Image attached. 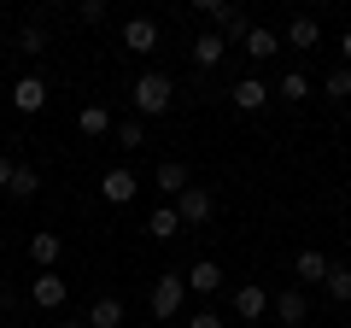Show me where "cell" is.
<instances>
[{"mask_svg":"<svg viewBox=\"0 0 351 328\" xmlns=\"http://www.w3.org/2000/svg\"><path fill=\"white\" fill-rule=\"evenodd\" d=\"M276 53H281V36H276V30H263V24H252V36H246V59L263 65V59H276Z\"/></svg>","mask_w":351,"mask_h":328,"instance_id":"ac0fdd59","label":"cell"},{"mask_svg":"<svg viewBox=\"0 0 351 328\" xmlns=\"http://www.w3.org/2000/svg\"><path fill=\"white\" fill-rule=\"evenodd\" d=\"M346 328H351V323H346Z\"/></svg>","mask_w":351,"mask_h":328,"instance_id":"836d02e7","label":"cell"},{"mask_svg":"<svg viewBox=\"0 0 351 328\" xmlns=\"http://www.w3.org/2000/svg\"><path fill=\"white\" fill-rule=\"evenodd\" d=\"M147 235H152V240H176V235H182V217H176V205H158V211L147 217Z\"/></svg>","mask_w":351,"mask_h":328,"instance_id":"ffe728a7","label":"cell"},{"mask_svg":"<svg viewBox=\"0 0 351 328\" xmlns=\"http://www.w3.org/2000/svg\"><path fill=\"white\" fill-rule=\"evenodd\" d=\"M123 47L129 53H152L158 47V24H152V18H129L123 24Z\"/></svg>","mask_w":351,"mask_h":328,"instance_id":"2e32d148","label":"cell"},{"mask_svg":"<svg viewBox=\"0 0 351 328\" xmlns=\"http://www.w3.org/2000/svg\"><path fill=\"white\" fill-rule=\"evenodd\" d=\"M176 217H182V229H205L217 217V194L211 188H188L182 200H176Z\"/></svg>","mask_w":351,"mask_h":328,"instance_id":"3957f363","label":"cell"},{"mask_svg":"<svg viewBox=\"0 0 351 328\" xmlns=\"http://www.w3.org/2000/svg\"><path fill=\"white\" fill-rule=\"evenodd\" d=\"M18 53H36V59H41V53H47V30L24 24V30H18Z\"/></svg>","mask_w":351,"mask_h":328,"instance_id":"484cf974","label":"cell"},{"mask_svg":"<svg viewBox=\"0 0 351 328\" xmlns=\"http://www.w3.org/2000/svg\"><path fill=\"white\" fill-rule=\"evenodd\" d=\"M328 270H334V258L316 253V246H304V253L293 258V276H299V281H328Z\"/></svg>","mask_w":351,"mask_h":328,"instance_id":"e0dca14e","label":"cell"},{"mask_svg":"<svg viewBox=\"0 0 351 328\" xmlns=\"http://www.w3.org/2000/svg\"><path fill=\"white\" fill-rule=\"evenodd\" d=\"M0 100H6V82H0Z\"/></svg>","mask_w":351,"mask_h":328,"instance_id":"1f68e13d","label":"cell"},{"mask_svg":"<svg viewBox=\"0 0 351 328\" xmlns=\"http://www.w3.org/2000/svg\"><path fill=\"white\" fill-rule=\"evenodd\" d=\"M135 194H141V182H135L129 164H117V170H106V176H100V200H106V205H129Z\"/></svg>","mask_w":351,"mask_h":328,"instance_id":"8992f818","label":"cell"},{"mask_svg":"<svg viewBox=\"0 0 351 328\" xmlns=\"http://www.w3.org/2000/svg\"><path fill=\"white\" fill-rule=\"evenodd\" d=\"M112 135H117V147H129V152H135V147H147V124H141V117H123V124H117Z\"/></svg>","mask_w":351,"mask_h":328,"instance_id":"cb8c5ba5","label":"cell"},{"mask_svg":"<svg viewBox=\"0 0 351 328\" xmlns=\"http://www.w3.org/2000/svg\"><path fill=\"white\" fill-rule=\"evenodd\" d=\"M276 100H287V106L311 100V76H304V71H287V76L276 82Z\"/></svg>","mask_w":351,"mask_h":328,"instance_id":"44dd1931","label":"cell"},{"mask_svg":"<svg viewBox=\"0 0 351 328\" xmlns=\"http://www.w3.org/2000/svg\"><path fill=\"white\" fill-rule=\"evenodd\" d=\"M59 328H88V323H59Z\"/></svg>","mask_w":351,"mask_h":328,"instance_id":"4dcf8cb0","label":"cell"},{"mask_svg":"<svg viewBox=\"0 0 351 328\" xmlns=\"http://www.w3.org/2000/svg\"><path fill=\"white\" fill-rule=\"evenodd\" d=\"M322 288H328V299H334V305H351V264H334Z\"/></svg>","mask_w":351,"mask_h":328,"instance_id":"7402d4cb","label":"cell"},{"mask_svg":"<svg viewBox=\"0 0 351 328\" xmlns=\"http://www.w3.org/2000/svg\"><path fill=\"white\" fill-rule=\"evenodd\" d=\"M188 293H205V299L223 293V264H217V258H199V264L188 270Z\"/></svg>","mask_w":351,"mask_h":328,"instance_id":"4fadbf2b","label":"cell"},{"mask_svg":"<svg viewBox=\"0 0 351 328\" xmlns=\"http://www.w3.org/2000/svg\"><path fill=\"white\" fill-rule=\"evenodd\" d=\"M322 94H328V100H334V106H346V100H351V71H346V65L322 76Z\"/></svg>","mask_w":351,"mask_h":328,"instance_id":"603a6c76","label":"cell"},{"mask_svg":"<svg viewBox=\"0 0 351 328\" xmlns=\"http://www.w3.org/2000/svg\"><path fill=\"white\" fill-rule=\"evenodd\" d=\"M147 305H152V316H158V323H176V316H182V305H188V276H176V270H164V276L152 281Z\"/></svg>","mask_w":351,"mask_h":328,"instance_id":"7a4b0ae2","label":"cell"},{"mask_svg":"<svg viewBox=\"0 0 351 328\" xmlns=\"http://www.w3.org/2000/svg\"><path fill=\"white\" fill-rule=\"evenodd\" d=\"M152 182H158V188L170 194V205L182 200V194H188V188H193V182H188V164H176V159H164L158 170H152Z\"/></svg>","mask_w":351,"mask_h":328,"instance_id":"5bb4252c","label":"cell"},{"mask_svg":"<svg viewBox=\"0 0 351 328\" xmlns=\"http://www.w3.org/2000/svg\"><path fill=\"white\" fill-rule=\"evenodd\" d=\"M6 100H12V112H24V117H36L41 106H47V82H41V76H18L12 89H6Z\"/></svg>","mask_w":351,"mask_h":328,"instance_id":"5b68a950","label":"cell"},{"mask_svg":"<svg viewBox=\"0 0 351 328\" xmlns=\"http://www.w3.org/2000/svg\"><path fill=\"white\" fill-rule=\"evenodd\" d=\"M76 18H82V24H106V0H82Z\"/></svg>","mask_w":351,"mask_h":328,"instance_id":"4316f807","label":"cell"},{"mask_svg":"<svg viewBox=\"0 0 351 328\" xmlns=\"http://www.w3.org/2000/svg\"><path fill=\"white\" fill-rule=\"evenodd\" d=\"M12 170H18V159H12V152H0V194L12 188Z\"/></svg>","mask_w":351,"mask_h":328,"instance_id":"83f0119b","label":"cell"},{"mask_svg":"<svg viewBox=\"0 0 351 328\" xmlns=\"http://www.w3.org/2000/svg\"><path fill=\"white\" fill-rule=\"evenodd\" d=\"M223 53H228V41L217 36V30H205V36H193V71H217V65H223Z\"/></svg>","mask_w":351,"mask_h":328,"instance_id":"8fae6325","label":"cell"},{"mask_svg":"<svg viewBox=\"0 0 351 328\" xmlns=\"http://www.w3.org/2000/svg\"><path fill=\"white\" fill-rule=\"evenodd\" d=\"M36 188H41V176L29 170V164H18V170H12V188H6V194H12V200H29Z\"/></svg>","mask_w":351,"mask_h":328,"instance_id":"d4e9b609","label":"cell"},{"mask_svg":"<svg viewBox=\"0 0 351 328\" xmlns=\"http://www.w3.org/2000/svg\"><path fill=\"white\" fill-rule=\"evenodd\" d=\"M188 328H223V316H217V311H193Z\"/></svg>","mask_w":351,"mask_h":328,"instance_id":"f1b7e54d","label":"cell"},{"mask_svg":"<svg viewBox=\"0 0 351 328\" xmlns=\"http://www.w3.org/2000/svg\"><path fill=\"white\" fill-rule=\"evenodd\" d=\"M339 59H346V71H351V30L339 36Z\"/></svg>","mask_w":351,"mask_h":328,"instance_id":"f546056e","label":"cell"},{"mask_svg":"<svg viewBox=\"0 0 351 328\" xmlns=\"http://www.w3.org/2000/svg\"><path fill=\"white\" fill-rule=\"evenodd\" d=\"M281 47H299V53H316V47H322V24H316L311 12H299V18H293V24H287V36H281Z\"/></svg>","mask_w":351,"mask_h":328,"instance_id":"9c48e42d","label":"cell"},{"mask_svg":"<svg viewBox=\"0 0 351 328\" xmlns=\"http://www.w3.org/2000/svg\"><path fill=\"white\" fill-rule=\"evenodd\" d=\"M76 129H82V135H88V141H100V135H112V129H117V124H112V112H106V106H100V100H88V106H82V112H76Z\"/></svg>","mask_w":351,"mask_h":328,"instance_id":"9a60e30c","label":"cell"},{"mask_svg":"<svg viewBox=\"0 0 351 328\" xmlns=\"http://www.w3.org/2000/svg\"><path fill=\"white\" fill-rule=\"evenodd\" d=\"M228 100H234L240 112H263V106H269V82H263V76H240L234 89H228Z\"/></svg>","mask_w":351,"mask_h":328,"instance_id":"30bf717a","label":"cell"},{"mask_svg":"<svg viewBox=\"0 0 351 328\" xmlns=\"http://www.w3.org/2000/svg\"><path fill=\"white\" fill-rule=\"evenodd\" d=\"M129 100H135L141 117L170 112V106H176V76H164V71H141L135 82H129Z\"/></svg>","mask_w":351,"mask_h":328,"instance_id":"6da1fadb","label":"cell"},{"mask_svg":"<svg viewBox=\"0 0 351 328\" xmlns=\"http://www.w3.org/2000/svg\"><path fill=\"white\" fill-rule=\"evenodd\" d=\"M123 299H94V305H88V316H82V323L88 328H123Z\"/></svg>","mask_w":351,"mask_h":328,"instance_id":"d6986e66","label":"cell"},{"mask_svg":"<svg viewBox=\"0 0 351 328\" xmlns=\"http://www.w3.org/2000/svg\"><path fill=\"white\" fill-rule=\"evenodd\" d=\"M158 328H170V323H158Z\"/></svg>","mask_w":351,"mask_h":328,"instance_id":"d6a6232c","label":"cell"},{"mask_svg":"<svg viewBox=\"0 0 351 328\" xmlns=\"http://www.w3.org/2000/svg\"><path fill=\"white\" fill-rule=\"evenodd\" d=\"M59 258H64V240L59 235H47V229L29 235V264H36V270H59Z\"/></svg>","mask_w":351,"mask_h":328,"instance_id":"7c38bea8","label":"cell"},{"mask_svg":"<svg viewBox=\"0 0 351 328\" xmlns=\"http://www.w3.org/2000/svg\"><path fill=\"white\" fill-rule=\"evenodd\" d=\"M269 311H276V323H281V328H304V323H311V299H304V288L276 293V299H269Z\"/></svg>","mask_w":351,"mask_h":328,"instance_id":"277c9868","label":"cell"},{"mask_svg":"<svg viewBox=\"0 0 351 328\" xmlns=\"http://www.w3.org/2000/svg\"><path fill=\"white\" fill-rule=\"evenodd\" d=\"M36 311H64V299H71V288H64L59 270H36Z\"/></svg>","mask_w":351,"mask_h":328,"instance_id":"52a82bcc","label":"cell"},{"mask_svg":"<svg viewBox=\"0 0 351 328\" xmlns=\"http://www.w3.org/2000/svg\"><path fill=\"white\" fill-rule=\"evenodd\" d=\"M263 311H269V288H263V281H240L234 288V316L240 323H258Z\"/></svg>","mask_w":351,"mask_h":328,"instance_id":"ba28073f","label":"cell"}]
</instances>
